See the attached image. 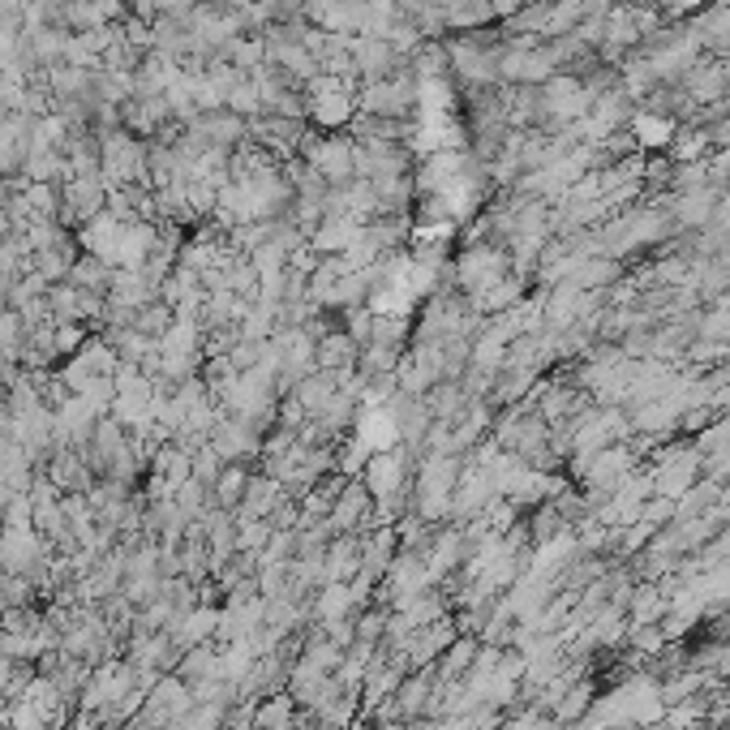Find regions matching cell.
Wrapping results in <instances>:
<instances>
[{"instance_id": "1", "label": "cell", "mask_w": 730, "mask_h": 730, "mask_svg": "<svg viewBox=\"0 0 730 730\" xmlns=\"http://www.w3.org/2000/svg\"><path fill=\"white\" fill-rule=\"evenodd\" d=\"M305 159H310V168H314L332 190L357 181V143H348L340 134L310 138V143H305Z\"/></svg>"}, {"instance_id": "2", "label": "cell", "mask_w": 730, "mask_h": 730, "mask_svg": "<svg viewBox=\"0 0 730 730\" xmlns=\"http://www.w3.org/2000/svg\"><path fill=\"white\" fill-rule=\"evenodd\" d=\"M108 202V181L103 177H69L60 186V211L69 224H91Z\"/></svg>"}, {"instance_id": "3", "label": "cell", "mask_w": 730, "mask_h": 730, "mask_svg": "<svg viewBox=\"0 0 730 730\" xmlns=\"http://www.w3.org/2000/svg\"><path fill=\"white\" fill-rule=\"evenodd\" d=\"M632 125H636V143L644 146H666L675 138V125L662 112H640V116H632Z\"/></svg>"}, {"instance_id": "4", "label": "cell", "mask_w": 730, "mask_h": 730, "mask_svg": "<svg viewBox=\"0 0 730 730\" xmlns=\"http://www.w3.org/2000/svg\"><path fill=\"white\" fill-rule=\"evenodd\" d=\"M245 486H249V473H245V469H228V473H220V478H215L211 498H215L224 512H228V507H242Z\"/></svg>"}, {"instance_id": "5", "label": "cell", "mask_w": 730, "mask_h": 730, "mask_svg": "<svg viewBox=\"0 0 730 730\" xmlns=\"http://www.w3.org/2000/svg\"><path fill=\"white\" fill-rule=\"evenodd\" d=\"M292 722V692L289 696H271V700H262L258 709H254V727L258 730H280Z\"/></svg>"}]
</instances>
